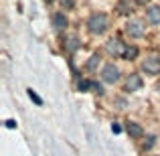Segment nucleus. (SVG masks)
Masks as SVG:
<instances>
[{
	"instance_id": "1",
	"label": "nucleus",
	"mask_w": 160,
	"mask_h": 156,
	"mask_svg": "<svg viewBox=\"0 0 160 156\" xmlns=\"http://www.w3.org/2000/svg\"><path fill=\"white\" fill-rule=\"evenodd\" d=\"M108 27H109V18L103 12H93V14L87 18V31L95 37L103 35V33L108 31Z\"/></svg>"
},
{
	"instance_id": "2",
	"label": "nucleus",
	"mask_w": 160,
	"mask_h": 156,
	"mask_svg": "<svg viewBox=\"0 0 160 156\" xmlns=\"http://www.w3.org/2000/svg\"><path fill=\"white\" fill-rule=\"evenodd\" d=\"M124 31L130 39H140L146 33V24H144V20H140V18H130L128 23H126Z\"/></svg>"
},
{
	"instance_id": "3",
	"label": "nucleus",
	"mask_w": 160,
	"mask_h": 156,
	"mask_svg": "<svg viewBox=\"0 0 160 156\" xmlns=\"http://www.w3.org/2000/svg\"><path fill=\"white\" fill-rule=\"evenodd\" d=\"M142 69L148 75H158L160 73V53H148L142 61Z\"/></svg>"
},
{
	"instance_id": "4",
	"label": "nucleus",
	"mask_w": 160,
	"mask_h": 156,
	"mask_svg": "<svg viewBox=\"0 0 160 156\" xmlns=\"http://www.w3.org/2000/svg\"><path fill=\"white\" fill-rule=\"evenodd\" d=\"M126 49H128V45L122 43L120 39H116V37H113V39H109L108 43H106V51L109 55H113V57H122V59H124Z\"/></svg>"
},
{
	"instance_id": "5",
	"label": "nucleus",
	"mask_w": 160,
	"mask_h": 156,
	"mask_svg": "<svg viewBox=\"0 0 160 156\" xmlns=\"http://www.w3.org/2000/svg\"><path fill=\"white\" fill-rule=\"evenodd\" d=\"M120 69H118L116 65H113V63H108V65H103V69H102V79L106 83H118L120 81Z\"/></svg>"
},
{
	"instance_id": "6",
	"label": "nucleus",
	"mask_w": 160,
	"mask_h": 156,
	"mask_svg": "<svg viewBox=\"0 0 160 156\" xmlns=\"http://www.w3.org/2000/svg\"><path fill=\"white\" fill-rule=\"evenodd\" d=\"M142 85H144V81H142V77L138 73H130L128 77H126V85H124V89L126 91H138V89H142Z\"/></svg>"
},
{
	"instance_id": "7",
	"label": "nucleus",
	"mask_w": 160,
	"mask_h": 156,
	"mask_svg": "<svg viewBox=\"0 0 160 156\" xmlns=\"http://www.w3.org/2000/svg\"><path fill=\"white\" fill-rule=\"evenodd\" d=\"M126 132L132 138H136V140L144 136V130H142V126L138 124V122H126Z\"/></svg>"
},
{
	"instance_id": "8",
	"label": "nucleus",
	"mask_w": 160,
	"mask_h": 156,
	"mask_svg": "<svg viewBox=\"0 0 160 156\" xmlns=\"http://www.w3.org/2000/svg\"><path fill=\"white\" fill-rule=\"evenodd\" d=\"M51 20H53V27L57 28V31H63V28H67V24H69V20H67V16L63 14V12H55Z\"/></svg>"
},
{
	"instance_id": "9",
	"label": "nucleus",
	"mask_w": 160,
	"mask_h": 156,
	"mask_svg": "<svg viewBox=\"0 0 160 156\" xmlns=\"http://www.w3.org/2000/svg\"><path fill=\"white\" fill-rule=\"evenodd\" d=\"M146 18L152 24H160V6H150L146 10Z\"/></svg>"
},
{
	"instance_id": "10",
	"label": "nucleus",
	"mask_w": 160,
	"mask_h": 156,
	"mask_svg": "<svg viewBox=\"0 0 160 156\" xmlns=\"http://www.w3.org/2000/svg\"><path fill=\"white\" fill-rule=\"evenodd\" d=\"M99 63H102V55L99 53H93L89 57V61H87V71H98V67H99Z\"/></svg>"
},
{
	"instance_id": "11",
	"label": "nucleus",
	"mask_w": 160,
	"mask_h": 156,
	"mask_svg": "<svg viewBox=\"0 0 160 156\" xmlns=\"http://www.w3.org/2000/svg\"><path fill=\"white\" fill-rule=\"evenodd\" d=\"M77 47H79L77 37H69V39L65 41V49H67L69 53H75V51H77Z\"/></svg>"
},
{
	"instance_id": "12",
	"label": "nucleus",
	"mask_w": 160,
	"mask_h": 156,
	"mask_svg": "<svg viewBox=\"0 0 160 156\" xmlns=\"http://www.w3.org/2000/svg\"><path fill=\"white\" fill-rule=\"evenodd\" d=\"M136 57H138V47L130 45V47L126 49V55H124V59H126V61H134Z\"/></svg>"
},
{
	"instance_id": "13",
	"label": "nucleus",
	"mask_w": 160,
	"mask_h": 156,
	"mask_svg": "<svg viewBox=\"0 0 160 156\" xmlns=\"http://www.w3.org/2000/svg\"><path fill=\"white\" fill-rule=\"evenodd\" d=\"M77 89L79 91H89V89H93V81H89V79H81V81L77 83Z\"/></svg>"
},
{
	"instance_id": "14",
	"label": "nucleus",
	"mask_w": 160,
	"mask_h": 156,
	"mask_svg": "<svg viewBox=\"0 0 160 156\" xmlns=\"http://www.w3.org/2000/svg\"><path fill=\"white\" fill-rule=\"evenodd\" d=\"M27 93H28V98H31V99H32V102H35L37 105H43V99H41V95L37 93L35 89H27Z\"/></svg>"
},
{
	"instance_id": "15",
	"label": "nucleus",
	"mask_w": 160,
	"mask_h": 156,
	"mask_svg": "<svg viewBox=\"0 0 160 156\" xmlns=\"http://www.w3.org/2000/svg\"><path fill=\"white\" fill-rule=\"evenodd\" d=\"M59 4H61L65 10H73L75 8V0H59Z\"/></svg>"
},
{
	"instance_id": "16",
	"label": "nucleus",
	"mask_w": 160,
	"mask_h": 156,
	"mask_svg": "<svg viewBox=\"0 0 160 156\" xmlns=\"http://www.w3.org/2000/svg\"><path fill=\"white\" fill-rule=\"evenodd\" d=\"M152 146H154V136H148L144 142V148H152Z\"/></svg>"
},
{
	"instance_id": "17",
	"label": "nucleus",
	"mask_w": 160,
	"mask_h": 156,
	"mask_svg": "<svg viewBox=\"0 0 160 156\" xmlns=\"http://www.w3.org/2000/svg\"><path fill=\"white\" fill-rule=\"evenodd\" d=\"M93 91H95V93H99V95H102V93H103V87L99 85V83H95V81H93Z\"/></svg>"
},
{
	"instance_id": "18",
	"label": "nucleus",
	"mask_w": 160,
	"mask_h": 156,
	"mask_svg": "<svg viewBox=\"0 0 160 156\" xmlns=\"http://www.w3.org/2000/svg\"><path fill=\"white\" fill-rule=\"evenodd\" d=\"M112 132H113V134H120V132H122V126L113 122V124H112Z\"/></svg>"
},
{
	"instance_id": "19",
	"label": "nucleus",
	"mask_w": 160,
	"mask_h": 156,
	"mask_svg": "<svg viewBox=\"0 0 160 156\" xmlns=\"http://www.w3.org/2000/svg\"><path fill=\"white\" fill-rule=\"evenodd\" d=\"M6 128H16V122L14 120H6Z\"/></svg>"
},
{
	"instance_id": "20",
	"label": "nucleus",
	"mask_w": 160,
	"mask_h": 156,
	"mask_svg": "<svg viewBox=\"0 0 160 156\" xmlns=\"http://www.w3.org/2000/svg\"><path fill=\"white\" fill-rule=\"evenodd\" d=\"M136 2H138V4H148L150 0H136Z\"/></svg>"
}]
</instances>
